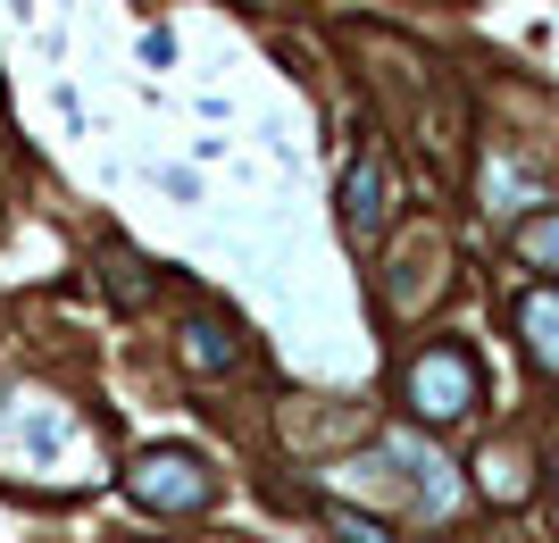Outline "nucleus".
Segmentation results:
<instances>
[{
    "label": "nucleus",
    "mask_w": 559,
    "mask_h": 543,
    "mask_svg": "<svg viewBox=\"0 0 559 543\" xmlns=\"http://www.w3.org/2000/svg\"><path fill=\"white\" fill-rule=\"evenodd\" d=\"M0 444H25V451H59L68 444V418L43 402V418H25V393H9L0 402Z\"/></svg>",
    "instance_id": "7"
},
{
    "label": "nucleus",
    "mask_w": 559,
    "mask_h": 543,
    "mask_svg": "<svg viewBox=\"0 0 559 543\" xmlns=\"http://www.w3.org/2000/svg\"><path fill=\"white\" fill-rule=\"evenodd\" d=\"M518 260L526 268H559V210H543V217L518 226Z\"/></svg>",
    "instance_id": "9"
},
{
    "label": "nucleus",
    "mask_w": 559,
    "mask_h": 543,
    "mask_svg": "<svg viewBox=\"0 0 559 543\" xmlns=\"http://www.w3.org/2000/svg\"><path fill=\"white\" fill-rule=\"evenodd\" d=\"M100 276H109V293H117L126 309H142V302H151V284H142V260L126 251V243H109V251H100Z\"/></svg>",
    "instance_id": "8"
},
{
    "label": "nucleus",
    "mask_w": 559,
    "mask_h": 543,
    "mask_svg": "<svg viewBox=\"0 0 559 543\" xmlns=\"http://www.w3.org/2000/svg\"><path fill=\"white\" fill-rule=\"evenodd\" d=\"M551 476H559V451H551Z\"/></svg>",
    "instance_id": "11"
},
{
    "label": "nucleus",
    "mask_w": 559,
    "mask_h": 543,
    "mask_svg": "<svg viewBox=\"0 0 559 543\" xmlns=\"http://www.w3.org/2000/svg\"><path fill=\"white\" fill-rule=\"evenodd\" d=\"M384 460H393V469L409 476V501H418L426 519L460 510V469H451L443 451H426V444H409V435H393V444H384Z\"/></svg>",
    "instance_id": "5"
},
{
    "label": "nucleus",
    "mask_w": 559,
    "mask_h": 543,
    "mask_svg": "<svg viewBox=\"0 0 559 543\" xmlns=\"http://www.w3.org/2000/svg\"><path fill=\"white\" fill-rule=\"evenodd\" d=\"M384 217H393V167H384V151H359L350 160V176H343V235L368 251L376 235H384Z\"/></svg>",
    "instance_id": "3"
},
{
    "label": "nucleus",
    "mask_w": 559,
    "mask_h": 543,
    "mask_svg": "<svg viewBox=\"0 0 559 543\" xmlns=\"http://www.w3.org/2000/svg\"><path fill=\"white\" fill-rule=\"evenodd\" d=\"M176 359L192 377H226V368H242V327L217 318V309H185L176 318Z\"/></svg>",
    "instance_id": "4"
},
{
    "label": "nucleus",
    "mask_w": 559,
    "mask_h": 543,
    "mask_svg": "<svg viewBox=\"0 0 559 543\" xmlns=\"http://www.w3.org/2000/svg\"><path fill=\"white\" fill-rule=\"evenodd\" d=\"M326 527H334L343 543H393V535H384V519H359V510H343V501L326 510Z\"/></svg>",
    "instance_id": "10"
},
{
    "label": "nucleus",
    "mask_w": 559,
    "mask_h": 543,
    "mask_svg": "<svg viewBox=\"0 0 559 543\" xmlns=\"http://www.w3.org/2000/svg\"><path fill=\"white\" fill-rule=\"evenodd\" d=\"M518 334H526V359L559 377V284H535V293H518Z\"/></svg>",
    "instance_id": "6"
},
{
    "label": "nucleus",
    "mask_w": 559,
    "mask_h": 543,
    "mask_svg": "<svg viewBox=\"0 0 559 543\" xmlns=\"http://www.w3.org/2000/svg\"><path fill=\"white\" fill-rule=\"evenodd\" d=\"M401 402L418 410L426 426H460L467 410L485 402V368L467 343H426L409 368H401Z\"/></svg>",
    "instance_id": "1"
},
{
    "label": "nucleus",
    "mask_w": 559,
    "mask_h": 543,
    "mask_svg": "<svg viewBox=\"0 0 559 543\" xmlns=\"http://www.w3.org/2000/svg\"><path fill=\"white\" fill-rule=\"evenodd\" d=\"M126 494H134L142 510H159V519H201L217 501V476H210L201 451L151 444V451H134V469H126Z\"/></svg>",
    "instance_id": "2"
}]
</instances>
